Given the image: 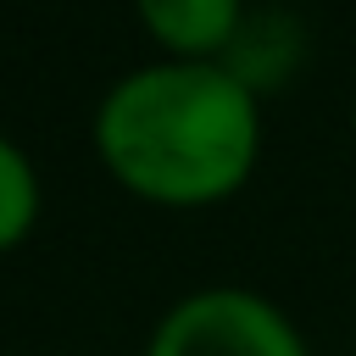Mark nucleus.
<instances>
[{
  "label": "nucleus",
  "instance_id": "2",
  "mask_svg": "<svg viewBox=\"0 0 356 356\" xmlns=\"http://www.w3.org/2000/svg\"><path fill=\"white\" fill-rule=\"evenodd\" d=\"M145 356H312L295 323L234 284L184 295L150 334Z\"/></svg>",
  "mask_w": 356,
  "mask_h": 356
},
{
  "label": "nucleus",
  "instance_id": "4",
  "mask_svg": "<svg viewBox=\"0 0 356 356\" xmlns=\"http://www.w3.org/2000/svg\"><path fill=\"white\" fill-rule=\"evenodd\" d=\"M39 217V178H33V161L0 134V250H11L17 239H28Z\"/></svg>",
  "mask_w": 356,
  "mask_h": 356
},
{
  "label": "nucleus",
  "instance_id": "1",
  "mask_svg": "<svg viewBox=\"0 0 356 356\" xmlns=\"http://www.w3.org/2000/svg\"><path fill=\"white\" fill-rule=\"evenodd\" d=\"M95 145L117 184L161 206L234 195L261 150V111L222 61H156L117 78L95 111Z\"/></svg>",
  "mask_w": 356,
  "mask_h": 356
},
{
  "label": "nucleus",
  "instance_id": "3",
  "mask_svg": "<svg viewBox=\"0 0 356 356\" xmlns=\"http://www.w3.org/2000/svg\"><path fill=\"white\" fill-rule=\"evenodd\" d=\"M156 44L172 50V61H211L234 28H239V0H134Z\"/></svg>",
  "mask_w": 356,
  "mask_h": 356
}]
</instances>
